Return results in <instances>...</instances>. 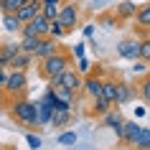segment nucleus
Listing matches in <instances>:
<instances>
[{
    "mask_svg": "<svg viewBox=\"0 0 150 150\" xmlns=\"http://www.w3.org/2000/svg\"><path fill=\"white\" fill-rule=\"evenodd\" d=\"M84 48H87V43H76V46L71 48V56H74V59H79V56H84Z\"/></svg>",
    "mask_w": 150,
    "mask_h": 150,
    "instance_id": "obj_36",
    "label": "nucleus"
},
{
    "mask_svg": "<svg viewBox=\"0 0 150 150\" xmlns=\"http://www.w3.org/2000/svg\"><path fill=\"white\" fill-rule=\"evenodd\" d=\"M0 150H16L13 145H0Z\"/></svg>",
    "mask_w": 150,
    "mask_h": 150,
    "instance_id": "obj_40",
    "label": "nucleus"
},
{
    "mask_svg": "<svg viewBox=\"0 0 150 150\" xmlns=\"http://www.w3.org/2000/svg\"><path fill=\"white\" fill-rule=\"evenodd\" d=\"M102 97L107 99V102L115 104V97H117V79H110V76L102 79Z\"/></svg>",
    "mask_w": 150,
    "mask_h": 150,
    "instance_id": "obj_19",
    "label": "nucleus"
},
{
    "mask_svg": "<svg viewBox=\"0 0 150 150\" xmlns=\"http://www.w3.org/2000/svg\"><path fill=\"white\" fill-rule=\"evenodd\" d=\"M102 122H104L107 127H110V130H115V135H117V140L122 137V127H125V117H122V112H120V107H115V104H112L110 110H107V112L102 115Z\"/></svg>",
    "mask_w": 150,
    "mask_h": 150,
    "instance_id": "obj_9",
    "label": "nucleus"
},
{
    "mask_svg": "<svg viewBox=\"0 0 150 150\" xmlns=\"http://www.w3.org/2000/svg\"><path fill=\"white\" fill-rule=\"evenodd\" d=\"M135 150H150V127H140V135L132 145Z\"/></svg>",
    "mask_w": 150,
    "mask_h": 150,
    "instance_id": "obj_23",
    "label": "nucleus"
},
{
    "mask_svg": "<svg viewBox=\"0 0 150 150\" xmlns=\"http://www.w3.org/2000/svg\"><path fill=\"white\" fill-rule=\"evenodd\" d=\"M16 16H18V21H21V23H28L33 16H38V10L33 8V5H28V3H23V5L16 10Z\"/></svg>",
    "mask_w": 150,
    "mask_h": 150,
    "instance_id": "obj_24",
    "label": "nucleus"
},
{
    "mask_svg": "<svg viewBox=\"0 0 150 150\" xmlns=\"http://www.w3.org/2000/svg\"><path fill=\"white\" fill-rule=\"evenodd\" d=\"M135 13H137L135 0H122V3H117V8H115V16H117V21H132Z\"/></svg>",
    "mask_w": 150,
    "mask_h": 150,
    "instance_id": "obj_15",
    "label": "nucleus"
},
{
    "mask_svg": "<svg viewBox=\"0 0 150 150\" xmlns=\"http://www.w3.org/2000/svg\"><path fill=\"white\" fill-rule=\"evenodd\" d=\"M31 64H33V56L25 54V51H21V54H16L13 59H10L8 71H28V69H31Z\"/></svg>",
    "mask_w": 150,
    "mask_h": 150,
    "instance_id": "obj_14",
    "label": "nucleus"
},
{
    "mask_svg": "<svg viewBox=\"0 0 150 150\" xmlns=\"http://www.w3.org/2000/svg\"><path fill=\"white\" fill-rule=\"evenodd\" d=\"M51 79H54V76H51ZM81 79H84V76L71 66V69L61 71V74L56 76V87H61V89H66V92H71V94L79 97L81 94Z\"/></svg>",
    "mask_w": 150,
    "mask_h": 150,
    "instance_id": "obj_5",
    "label": "nucleus"
},
{
    "mask_svg": "<svg viewBox=\"0 0 150 150\" xmlns=\"http://www.w3.org/2000/svg\"><path fill=\"white\" fill-rule=\"evenodd\" d=\"M81 33H84V38H94V23H84Z\"/></svg>",
    "mask_w": 150,
    "mask_h": 150,
    "instance_id": "obj_35",
    "label": "nucleus"
},
{
    "mask_svg": "<svg viewBox=\"0 0 150 150\" xmlns=\"http://www.w3.org/2000/svg\"><path fill=\"white\" fill-rule=\"evenodd\" d=\"M148 66H150V61H145V59H135V61H132V71H135V74H145Z\"/></svg>",
    "mask_w": 150,
    "mask_h": 150,
    "instance_id": "obj_34",
    "label": "nucleus"
},
{
    "mask_svg": "<svg viewBox=\"0 0 150 150\" xmlns=\"http://www.w3.org/2000/svg\"><path fill=\"white\" fill-rule=\"evenodd\" d=\"M112 107V102H107L102 94H97V97H92V115H97V117H102L104 112Z\"/></svg>",
    "mask_w": 150,
    "mask_h": 150,
    "instance_id": "obj_22",
    "label": "nucleus"
},
{
    "mask_svg": "<svg viewBox=\"0 0 150 150\" xmlns=\"http://www.w3.org/2000/svg\"><path fill=\"white\" fill-rule=\"evenodd\" d=\"M36 46H38V38H33V36H21V51H25V54L33 56Z\"/></svg>",
    "mask_w": 150,
    "mask_h": 150,
    "instance_id": "obj_27",
    "label": "nucleus"
},
{
    "mask_svg": "<svg viewBox=\"0 0 150 150\" xmlns=\"http://www.w3.org/2000/svg\"><path fill=\"white\" fill-rule=\"evenodd\" d=\"M79 18H81V8H79V3H74V0H64L61 3V8H59V23L66 28V33L71 31H76V28H81L79 25Z\"/></svg>",
    "mask_w": 150,
    "mask_h": 150,
    "instance_id": "obj_3",
    "label": "nucleus"
},
{
    "mask_svg": "<svg viewBox=\"0 0 150 150\" xmlns=\"http://www.w3.org/2000/svg\"><path fill=\"white\" fill-rule=\"evenodd\" d=\"M10 117L16 120L18 125H23L28 132H36V130H41V125H38V104L31 102L28 97L10 99Z\"/></svg>",
    "mask_w": 150,
    "mask_h": 150,
    "instance_id": "obj_1",
    "label": "nucleus"
},
{
    "mask_svg": "<svg viewBox=\"0 0 150 150\" xmlns=\"http://www.w3.org/2000/svg\"><path fill=\"white\" fill-rule=\"evenodd\" d=\"M16 54H21V43H0V69H8Z\"/></svg>",
    "mask_w": 150,
    "mask_h": 150,
    "instance_id": "obj_16",
    "label": "nucleus"
},
{
    "mask_svg": "<svg viewBox=\"0 0 150 150\" xmlns=\"http://www.w3.org/2000/svg\"><path fill=\"white\" fill-rule=\"evenodd\" d=\"M54 102H56V94L51 92V89H46L43 92V97H41L38 102V125L46 127L48 122H51V115H54Z\"/></svg>",
    "mask_w": 150,
    "mask_h": 150,
    "instance_id": "obj_7",
    "label": "nucleus"
},
{
    "mask_svg": "<svg viewBox=\"0 0 150 150\" xmlns=\"http://www.w3.org/2000/svg\"><path fill=\"white\" fill-rule=\"evenodd\" d=\"M25 92H28V74L25 71H8L3 94H8L10 99H18V97H25Z\"/></svg>",
    "mask_w": 150,
    "mask_h": 150,
    "instance_id": "obj_4",
    "label": "nucleus"
},
{
    "mask_svg": "<svg viewBox=\"0 0 150 150\" xmlns=\"http://www.w3.org/2000/svg\"><path fill=\"white\" fill-rule=\"evenodd\" d=\"M64 0H43V5H61Z\"/></svg>",
    "mask_w": 150,
    "mask_h": 150,
    "instance_id": "obj_39",
    "label": "nucleus"
},
{
    "mask_svg": "<svg viewBox=\"0 0 150 150\" xmlns=\"http://www.w3.org/2000/svg\"><path fill=\"white\" fill-rule=\"evenodd\" d=\"M117 56L120 59H127V61H135L140 56V36L135 38H122L117 43Z\"/></svg>",
    "mask_w": 150,
    "mask_h": 150,
    "instance_id": "obj_8",
    "label": "nucleus"
},
{
    "mask_svg": "<svg viewBox=\"0 0 150 150\" xmlns=\"http://www.w3.org/2000/svg\"><path fill=\"white\" fill-rule=\"evenodd\" d=\"M140 127L142 125H137V120H125V127H122V137H120V142L127 145V148H132L135 140H137V135H140Z\"/></svg>",
    "mask_w": 150,
    "mask_h": 150,
    "instance_id": "obj_13",
    "label": "nucleus"
},
{
    "mask_svg": "<svg viewBox=\"0 0 150 150\" xmlns=\"http://www.w3.org/2000/svg\"><path fill=\"white\" fill-rule=\"evenodd\" d=\"M21 21H18V16L16 13H3V28L8 33H21Z\"/></svg>",
    "mask_w": 150,
    "mask_h": 150,
    "instance_id": "obj_21",
    "label": "nucleus"
},
{
    "mask_svg": "<svg viewBox=\"0 0 150 150\" xmlns=\"http://www.w3.org/2000/svg\"><path fill=\"white\" fill-rule=\"evenodd\" d=\"M145 107H135V120H140V117H145Z\"/></svg>",
    "mask_w": 150,
    "mask_h": 150,
    "instance_id": "obj_38",
    "label": "nucleus"
},
{
    "mask_svg": "<svg viewBox=\"0 0 150 150\" xmlns=\"http://www.w3.org/2000/svg\"><path fill=\"white\" fill-rule=\"evenodd\" d=\"M69 122H71V110H56L51 115V122L48 125L56 127V130H61V127H69Z\"/></svg>",
    "mask_w": 150,
    "mask_h": 150,
    "instance_id": "obj_18",
    "label": "nucleus"
},
{
    "mask_svg": "<svg viewBox=\"0 0 150 150\" xmlns=\"http://www.w3.org/2000/svg\"><path fill=\"white\" fill-rule=\"evenodd\" d=\"M132 99H137V87L127 84V81H117V97H115V104L117 107H125Z\"/></svg>",
    "mask_w": 150,
    "mask_h": 150,
    "instance_id": "obj_11",
    "label": "nucleus"
},
{
    "mask_svg": "<svg viewBox=\"0 0 150 150\" xmlns=\"http://www.w3.org/2000/svg\"><path fill=\"white\" fill-rule=\"evenodd\" d=\"M137 97H140L145 104H150V69L142 74L140 84H137Z\"/></svg>",
    "mask_w": 150,
    "mask_h": 150,
    "instance_id": "obj_20",
    "label": "nucleus"
},
{
    "mask_svg": "<svg viewBox=\"0 0 150 150\" xmlns=\"http://www.w3.org/2000/svg\"><path fill=\"white\" fill-rule=\"evenodd\" d=\"M102 79L104 76H99L97 71H89L87 76L81 79V92L87 97H97V94H102Z\"/></svg>",
    "mask_w": 150,
    "mask_h": 150,
    "instance_id": "obj_10",
    "label": "nucleus"
},
{
    "mask_svg": "<svg viewBox=\"0 0 150 150\" xmlns=\"http://www.w3.org/2000/svg\"><path fill=\"white\" fill-rule=\"evenodd\" d=\"M23 5V0H0V13H16Z\"/></svg>",
    "mask_w": 150,
    "mask_h": 150,
    "instance_id": "obj_28",
    "label": "nucleus"
},
{
    "mask_svg": "<svg viewBox=\"0 0 150 150\" xmlns=\"http://www.w3.org/2000/svg\"><path fill=\"white\" fill-rule=\"evenodd\" d=\"M132 21L137 23V28H140L142 36H145L148 28H150V3H148V5H137V13H135Z\"/></svg>",
    "mask_w": 150,
    "mask_h": 150,
    "instance_id": "obj_17",
    "label": "nucleus"
},
{
    "mask_svg": "<svg viewBox=\"0 0 150 150\" xmlns=\"http://www.w3.org/2000/svg\"><path fill=\"white\" fill-rule=\"evenodd\" d=\"M48 36H51V38H56V41H64L69 33H66V28H64L59 21H51V25H48Z\"/></svg>",
    "mask_w": 150,
    "mask_h": 150,
    "instance_id": "obj_25",
    "label": "nucleus"
},
{
    "mask_svg": "<svg viewBox=\"0 0 150 150\" xmlns=\"http://www.w3.org/2000/svg\"><path fill=\"white\" fill-rule=\"evenodd\" d=\"M25 142H28V148H31V150H38L41 145H43L41 135H36V132H28V135H25Z\"/></svg>",
    "mask_w": 150,
    "mask_h": 150,
    "instance_id": "obj_33",
    "label": "nucleus"
},
{
    "mask_svg": "<svg viewBox=\"0 0 150 150\" xmlns=\"http://www.w3.org/2000/svg\"><path fill=\"white\" fill-rule=\"evenodd\" d=\"M56 48H59V41H56V38H51V36L38 38V46H36V51H33V61H41V59L51 56Z\"/></svg>",
    "mask_w": 150,
    "mask_h": 150,
    "instance_id": "obj_12",
    "label": "nucleus"
},
{
    "mask_svg": "<svg viewBox=\"0 0 150 150\" xmlns=\"http://www.w3.org/2000/svg\"><path fill=\"white\" fill-rule=\"evenodd\" d=\"M120 21H117V16H115V10L112 13H102V16H97V25H104V28H115Z\"/></svg>",
    "mask_w": 150,
    "mask_h": 150,
    "instance_id": "obj_26",
    "label": "nucleus"
},
{
    "mask_svg": "<svg viewBox=\"0 0 150 150\" xmlns=\"http://www.w3.org/2000/svg\"><path fill=\"white\" fill-rule=\"evenodd\" d=\"M56 140H59V145H64V148H69V145H76V132L66 130V132H61Z\"/></svg>",
    "mask_w": 150,
    "mask_h": 150,
    "instance_id": "obj_29",
    "label": "nucleus"
},
{
    "mask_svg": "<svg viewBox=\"0 0 150 150\" xmlns=\"http://www.w3.org/2000/svg\"><path fill=\"white\" fill-rule=\"evenodd\" d=\"M137 59L150 61V36H140V56Z\"/></svg>",
    "mask_w": 150,
    "mask_h": 150,
    "instance_id": "obj_31",
    "label": "nucleus"
},
{
    "mask_svg": "<svg viewBox=\"0 0 150 150\" xmlns=\"http://www.w3.org/2000/svg\"><path fill=\"white\" fill-rule=\"evenodd\" d=\"M59 8L61 5H41V16L46 18V21H56L59 18Z\"/></svg>",
    "mask_w": 150,
    "mask_h": 150,
    "instance_id": "obj_30",
    "label": "nucleus"
},
{
    "mask_svg": "<svg viewBox=\"0 0 150 150\" xmlns=\"http://www.w3.org/2000/svg\"><path fill=\"white\" fill-rule=\"evenodd\" d=\"M94 3H99V0H94Z\"/></svg>",
    "mask_w": 150,
    "mask_h": 150,
    "instance_id": "obj_41",
    "label": "nucleus"
},
{
    "mask_svg": "<svg viewBox=\"0 0 150 150\" xmlns=\"http://www.w3.org/2000/svg\"><path fill=\"white\" fill-rule=\"evenodd\" d=\"M74 61H76V71H79L81 76H87L89 71H92V64H89L87 56H79V59H74Z\"/></svg>",
    "mask_w": 150,
    "mask_h": 150,
    "instance_id": "obj_32",
    "label": "nucleus"
},
{
    "mask_svg": "<svg viewBox=\"0 0 150 150\" xmlns=\"http://www.w3.org/2000/svg\"><path fill=\"white\" fill-rule=\"evenodd\" d=\"M135 3H137V0H135Z\"/></svg>",
    "mask_w": 150,
    "mask_h": 150,
    "instance_id": "obj_42",
    "label": "nucleus"
},
{
    "mask_svg": "<svg viewBox=\"0 0 150 150\" xmlns=\"http://www.w3.org/2000/svg\"><path fill=\"white\" fill-rule=\"evenodd\" d=\"M71 66H74V56H71V51H69V48H64V46H59L51 56H46V59H41V61H38V74H41V79H43V81H48L51 76H59L61 71L71 69Z\"/></svg>",
    "mask_w": 150,
    "mask_h": 150,
    "instance_id": "obj_2",
    "label": "nucleus"
},
{
    "mask_svg": "<svg viewBox=\"0 0 150 150\" xmlns=\"http://www.w3.org/2000/svg\"><path fill=\"white\" fill-rule=\"evenodd\" d=\"M148 3H150V0H148Z\"/></svg>",
    "mask_w": 150,
    "mask_h": 150,
    "instance_id": "obj_43",
    "label": "nucleus"
},
{
    "mask_svg": "<svg viewBox=\"0 0 150 150\" xmlns=\"http://www.w3.org/2000/svg\"><path fill=\"white\" fill-rule=\"evenodd\" d=\"M48 25H51V21H46V18L41 16H33L28 23L21 25V36H33V38H43V36H48Z\"/></svg>",
    "mask_w": 150,
    "mask_h": 150,
    "instance_id": "obj_6",
    "label": "nucleus"
},
{
    "mask_svg": "<svg viewBox=\"0 0 150 150\" xmlns=\"http://www.w3.org/2000/svg\"><path fill=\"white\" fill-rule=\"evenodd\" d=\"M5 79H8V69H0V92L5 87Z\"/></svg>",
    "mask_w": 150,
    "mask_h": 150,
    "instance_id": "obj_37",
    "label": "nucleus"
}]
</instances>
